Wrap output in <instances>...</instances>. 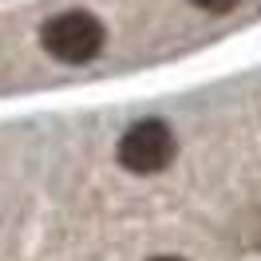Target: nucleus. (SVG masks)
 <instances>
[{"mask_svg": "<svg viewBox=\"0 0 261 261\" xmlns=\"http://www.w3.org/2000/svg\"><path fill=\"white\" fill-rule=\"evenodd\" d=\"M103 24H99L91 12L83 8H71V12H60L51 16L44 28H40V44L51 60L60 64H91L99 51H103Z\"/></svg>", "mask_w": 261, "mask_h": 261, "instance_id": "f257e3e1", "label": "nucleus"}, {"mask_svg": "<svg viewBox=\"0 0 261 261\" xmlns=\"http://www.w3.org/2000/svg\"><path fill=\"white\" fill-rule=\"evenodd\" d=\"M174 150H178L174 130L163 119H143V123L127 127V135L119 139V163L130 174H159L174 163Z\"/></svg>", "mask_w": 261, "mask_h": 261, "instance_id": "f03ea898", "label": "nucleus"}, {"mask_svg": "<svg viewBox=\"0 0 261 261\" xmlns=\"http://www.w3.org/2000/svg\"><path fill=\"white\" fill-rule=\"evenodd\" d=\"M190 4H198L202 12H214V16H218V12H229L238 0H190Z\"/></svg>", "mask_w": 261, "mask_h": 261, "instance_id": "7ed1b4c3", "label": "nucleus"}, {"mask_svg": "<svg viewBox=\"0 0 261 261\" xmlns=\"http://www.w3.org/2000/svg\"><path fill=\"white\" fill-rule=\"evenodd\" d=\"M150 261H182V257H150Z\"/></svg>", "mask_w": 261, "mask_h": 261, "instance_id": "20e7f679", "label": "nucleus"}]
</instances>
